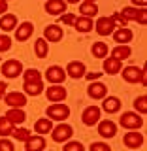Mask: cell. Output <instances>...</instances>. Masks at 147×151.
<instances>
[{
    "label": "cell",
    "mask_w": 147,
    "mask_h": 151,
    "mask_svg": "<svg viewBox=\"0 0 147 151\" xmlns=\"http://www.w3.org/2000/svg\"><path fill=\"white\" fill-rule=\"evenodd\" d=\"M45 113L51 121H66L70 117V108L64 106L62 102H53L51 106H47Z\"/></svg>",
    "instance_id": "6da1fadb"
},
{
    "label": "cell",
    "mask_w": 147,
    "mask_h": 151,
    "mask_svg": "<svg viewBox=\"0 0 147 151\" xmlns=\"http://www.w3.org/2000/svg\"><path fill=\"white\" fill-rule=\"evenodd\" d=\"M72 136H74V129L68 123L60 121V125H57V127L51 129V138H53V142H57V144H64V142H68Z\"/></svg>",
    "instance_id": "7a4b0ae2"
},
{
    "label": "cell",
    "mask_w": 147,
    "mask_h": 151,
    "mask_svg": "<svg viewBox=\"0 0 147 151\" xmlns=\"http://www.w3.org/2000/svg\"><path fill=\"white\" fill-rule=\"evenodd\" d=\"M121 127H125V129H128V130H138L143 127V117L138 115L136 111H125L121 115Z\"/></svg>",
    "instance_id": "3957f363"
},
{
    "label": "cell",
    "mask_w": 147,
    "mask_h": 151,
    "mask_svg": "<svg viewBox=\"0 0 147 151\" xmlns=\"http://www.w3.org/2000/svg\"><path fill=\"white\" fill-rule=\"evenodd\" d=\"M123 70V79L128 83H145V72L138 66H126V68H121Z\"/></svg>",
    "instance_id": "277c9868"
},
{
    "label": "cell",
    "mask_w": 147,
    "mask_h": 151,
    "mask_svg": "<svg viewBox=\"0 0 147 151\" xmlns=\"http://www.w3.org/2000/svg\"><path fill=\"white\" fill-rule=\"evenodd\" d=\"M121 15L126 19V21H138L140 25H145L147 23V12H145V8H134V6H128V8H123V12H121Z\"/></svg>",
    "instance_id": "5b68a950"
},
{
    "label": "cell",
    "mask_w": 147,
    "mask_h": 151,
    "mask_svg": "<svg viewBox=\"0 0 147 151\" xmlns=\"http://www.w3.org/2000/svg\"><path fill=\"white\" fill-rule=\"evenodd\" d=\"M21 74H23V63L21 60L9 59V60H6V63L2 64V76H6V78L13 79V78H17V76H21Z\"/></svg>",
    "instance_id": "8992f818"
},
{
    "label": "cell",
    "mask_w": 147,
    "mask_h": 151,
    "mask_svg": "<svg viewBox=\"0 0 147 151\" xmlns=\"http://www.w3.org/2000/svg\"><path fill=\"white\" fill-rule=\"evenodd\" d=\"M45 96H47L49 102H64L66 96H68V93H66V89H64L62 83H53L51 87H47Z\"/></svg>",
    "instance_id": "52a82bcc"
},
{
    "label": "cell",
    "mask_w": 147,
    "mask_h": 151,
    "mask_svg": "<svg viewBox=\"0 0 147 151\" xmlns=\"http://www.w3.org/2000/svg\"><path fill=\"white\" fill-rule=\"evenodd\" d=\"M94 28H96V32L100 36H110L117 27H115V21L111 19V15H108V17H98Z\"/></svg>",
    "instance_id": "ba28073f"
},
{
    "label": "cell",
    "mask_w": 147,
    "mask_h": 151,
    "mask_svg": "<svg viewBox=\"0 0 147 151\" xmlns=\"http://www.w3.org/2000/svg\"><path fill=\"white\" fill-rule=\"evenodd\" d=\"M4 102H6V106H9V108H23V106H27V94L19 93V91L6 93L4 94Z\"/></svg>",
    "instance_id": "9c48e42d"
},
{
    "label": "cell",
    "mask_w": 147,
    "mask_h": 151,
    "mask_svg": "<svg viewBox=\"0 0 147 151\" xmlns=\"http://www.w3.org/2000/svg\"><path fill=\"white\" fill-rule=\"evenodd\" d=\"M81 121L85 123L87 127H93L100 121V108L98 106H89L83 110V115H81Z\"/></svg>",
    "instance_id": "30bf717a"
},
{
    "label": "cell",
    "mask_w": 147,
    "mask_h": 151,
    "mask_svg": "<svg viewBox=\"0 0 147 151\" xmlns=\"http://www.w3.org/2000/svg\"><path fill=\"white\" fill-rule=\"evenodd\" d=\"M123 144H125L126 147H130V149H138V147L143 145V136H141L138 130H130V132H126V134L123 136Z\"/></svg>",
    "instance_id": "8fae6325"
},
{
    "label": "cell",
    "mask_w": 147,
    "mask_h": 151,
    "mask_svg": "<svg viewBox=\"0 0 147 151\" xmlns=\"http://www.w3.org/2000/svg\"><path fill=\"white\" fill-rule=\"evenodd\" d=\"M85 64L81 63V60H70L68 66H66V76L68 78H74V79H79L85 76Z\"/></svg>",
    "instance_id": "7c38bea8"
},
{
    "label": "cell",
    "mask_w": 147,
    "mask_h": 151,
    "mask_svg": "<svg viewBox=\"0 0 147 151\" xmlns=\"http://www.w3.org/2000/svg\"><path fill=\"white\" fill-rule=\"evenodd\" d=\"M45 78L51 83H64V79L68 76H66V70H62L60 66H49L47 72H45Z\"/></svg>",
    "instance_id": "4fadbf2b"
},
{
    "label": "cell",
    "mask_w": 147,
    "mask_h": 151,
    "mask_svg": "<svg viewBox=\"0 0 147 151\" xmlns=\"http://www.w3.org/2000/svg\"><path fill=\"white\" fill-rule=\"evenodd\" d=\"M98 134H100L102 138H113V136L117 134V125L110 119L98 121Z\"/></svg>",
    "instance_id": "5bb4252c"
},
{
    "label": "cell",
    "mask_w": 147,
    "mask_h": 151,
    "mask_svg": "<svg viewBox=\"0 0 147 151\" xmlns=\"http://www.w3.org/2000/svg\"><path fill=\"white\" fill-rule=\"evenodd\" d=\"M32 32H34V25H32L30 21H25V23H21V25L17 27V30H15V40H17V42H27L28 38L32 36Z\"/></svg>",
    "instance_id": "9a60e30c"
},
{
    "label": "cell",
    "mask_w": 147,
    "mask_h": 151,
    "mask_svg": "<svg viewBox=\"0 0 147 151\" xmlns=\"http://www.w3.org/2000/svg\"><path fill=\"white\" fill-rule=\"evenodd\" d=\"M44 38L47 42H60L64 38V30L59 25H47L44 30Z\"/></svg>",
    "instance_id": "2e32d148"
},
{
    "label": "cell",
    "mask_w": 147,
    "mask_h": 151,
    "mask_svg": "<svg viewBox=\"0 0 147 151\" xmlns=\"http://www.w3.org/2000/svg\"><path fill=\"white\" fill-rule=\"evenodd\" d=\"M87 93H89V96H91V98L98 100V98H104V96L108 94V87L96 79V81H91V85H89V89H87Z\"/></svg>",
    "instance_id": "e0dca14e"
},
{
    "label": "cell",
    "mask_w": 147,
    "mask_h": 151,
    "mask_svg": "<svg viewBox=\"0 0 147 151\" xmlns=\"http://www.w3.org/2000/svg\"><path fill=\"white\" fill-rule=\"evenodd\" d=\"M111 34H113V40H115L117 44H130L132 38H134L132 30H130V28H126V27H119V28H115Z\"/></svg>",
    "instance_id": "ac0fdd59"
},
{
    "label": "cell",
    "mask_w": 147,
    "mask_h": 151,
    "mask_svg": "<svg viewBox=\"0 0 147 151\" xmlns=\"http://www.w3.org/2000/svg\"><path fill=\"white\" fill-rule=\"evenodd\" d=\"M45 12L49 13V15H62L66 12V2L64 0H47Z\"/></svg>",
    "instance_id": "d6986e66"
},
{
    "label": "cell",
    "mask_w": 147,
    "mask_h": 151,
    "mask_svg": "<svg viewBox=\"0 0 147 151\" xmlns=\"http://www.w3.org/2000/svg\"><path fill=\"white\" fill-rule=\"evenodd\" d=\"M23 91L28 96H38V94L44 93V81L38 79V81H25L23 83Z\"/></svg>",
    "instance_id": "ffe728a7"
},
{
    "label": "cell",
    "mask_w": 147,
    "mask_h": 151,
    "mask_svg": "<svg viewBox=\"0 0 147 151\" xmlns=\"http://www.w3.org/2000/svg\"><path fill=\"white\" fill-rule=\"evenodd\" d=\"M6 117L13 123V125H23V123L27 121V113H25L23 108H9L6 111Z\"/></svg>",
    "instance_id": "44dd1931"
},
{
    "label": "cell",
    "mask_w": 147,
    "mask_h": 151,
    "mask_svg": "<svg viewBox=\"0 0 147 151\" xmlns=\"http://www.w3.org/2000/svg\"><path fill=\"white\" fill-rule=\"evenodd\" d=\"M102 110L106 111V113H117V111L121 110V100L117 96H104Z\"/></svg>",
    "instance_id": "7402d4cb"
},
{
    "label": "cell",
    "mask_w": 147,
    "mask_h": 151,
    "mask_svg": "<svg viewBox=\"0 0 147 151\" xmlns=\"http://www.w3.org/2000/svg\"><path fill=\"white\" fill-rule=\"evenodd\" d=\"M121 68H123V60H117L115 57H108V59L104 60V72L110 74V76L119 74Z\"/></svg>",
    "instance_id": "603a6c76"
},
{
    "label": "cell",
    "mask_w": 147,
    "mask_h": 151,
    "mask_svg": "<svg viewBox=\"0 0 147 151\" xmlns=\"http://www.w3.org/2000/svg\"><path fill=\"white\" fill-rule=\"evenodd\" d=\"M51 129H53V121L49 119V117H42V119H38L34 123V132L36 134H49Z\"/></svg>",
    "instance_id": "cb8c5ba5"
},
{
    "label": "cell",
    "mask_w": 147,
    "mask_h": 151,
    "mask_svg": "<svg viewBox=\"0 0 147 151\" xmlns=\"http://www.w3.org/2000/svg\"><path fill=\"white\" fill-rule=\"evenodd\" d=\"M45 147V140H44V136H30L27 142H25V149L27 151H40V149H44Z\"/></svg>",
    "instance_id": "d4e9b609"
},
{
    "label": "cell",
    "mask_w": 147,
    "mask_h": 151,
    "mask_svg": "<svg viewBox=\"0 0 147 151\" xmlns=\"http://www.w3.org/2000/svg\"><path fill=\"white\" fill-rule=\"evenodd\" d=\"M17 27V15L13 13H4L2 19H0V30L8 32V30H13Z\"/></svg>",
    "instance_id": "484cf974"
},
{
    "label": "cell",
    "mask_w": 147,
    "mask_h": 151,
    "mask_svg": "<svg viewBox=\"0 0 147 151\" xmlns=\"http://www.w3.org/2000/svg\"><path fill=\"white\" fill-rule=\"evenodd\" d=\"M130 55H132V49L126 44H119L117 47H113V51H111V57H115L117 60H126Z\"/></svg>",
    "instance_id": "4316f807"
},
{
    "label": "cell",
    "mask_w": 147,
    "mask_h": 151,
    "mask_svg": "<svg viewBox=\"0 0 147 151\" xmlns=\"http://www.w3.org/2000/svg\"><path fill=\"white\" fill-rule=\"evenodd\" d=\"M34 51H36L38 59H45V57L49 55V45H47L45 38H38V40L34 42Z\"/></svg>",
    "instance_id": "83f0119b"
},
{
    "label": "cell",
    "mask_w": 147,
    "mask_h": 151,
    "mask_svg": "<svg viewBox=\"0 0 147 151\" xmlns=\"http://www.w3.org/2000/svg\"><path fill=\"white\" fill-rule=\"evenodd\" d=\"M74 27H75V30H79V32H89V30H93V19L85 17V15L75 17Z\"/></svg>",
    "instance_id": "f1b7e54d"
},
{
    "label": "cell",
    "mask_w": 147,
    "mask_h": 151,
    "mask_svg": "<svg viewBox=\"0 0 147 151\" xmlns=\"http://www.w3.org/2000/svg\"><path fill=\"white\" fill-rule=\"evenodd\" d=\"M108 44H104V42H94L93 47H91V53L96 57V59H106L108 57Z\"/></svg>",
    "instance_id": "f546056e"
},
{
    "label": "cell",
    "mask_w": 147,
    "mask_h": 151,
    "mask_svg": "<svg viewBox=\"0 0 147 151\" xmlns=\"http://www.w3.org/2000/svg\"><path fill=\"white\" fill-rule=\"evenodd\" d=\"M79 13L85 15V17L96 15V13H98V6L94 2H81V4H79Z\"/></svg>",
    "instance_id": "4dcf8cb0"
},
{
    "label": "cell",
    "mask_w": 147,
    "mask_h": 151,
    "mask_svg": "<svg viewBox=\"0 0 147 151\" xmlns=\"http://www.w3.org/2000/svg\"><path fill=\"white\" fill-rule=\"evenodd\" d=\"M13 127H15V125H13V123L9 121L6 115L0 117V136H2V138H4V136H11Z\"/></svg>",
    "instance_id": "1f68e13d"
},
{
    "label": "cell",
    "mask_w": 147,
    "mask_h": 151,
    "mask_svg": "<svg viewBox=\"0 0 147 151\" xmlns=\"http://www.w3.org/2000/svg\"><path fill=\"white\" fill-rule=\"evenodd\" d=\"M23 79L25 81H38V79H42V74L36 68H28V70H23Z\"/></svg>",
    "instance_id": "d6a6232c"
},
{
    "label": "cell",
    "mask_w": 147,
    "mask_h": 151,
    "mask_svg": "<svg viewBox=\"0 0 147 151\" xmlns=\"http://www.w3.org/2000/svg\"><path fill=\"white\" fill-rule=\"evenodd\" d=\"M11 136H13V138H15L17 142H27V140L32 136V132L28 130V129H13Z\"/></svg>",
    "instance_id": "836d02e7"
},
{
    "label": "cell",
    "mask_w": 147,
    "mask_h": 151,
    "mask_svg": "<svg viewBox=\"0 0 147 151\" xmlns=\"http://www.w3.org/2000/svg\"><path fill=\"white\" fill-rule=\"evenodd\" d=\"M134 108H136V111H140V113L147 111V96L145 94H141V96H138L134 100Z\"/></svg>",
    "instance_id": "e575fe53"
},
{
    "label": "cell",
    "mask_w": 147,
    "mask_h": 151,
    "mask_svg": "<svg viewBox=\"0 0 147 151\" xmlns=\"http://www.w3.org/2000/svg\"><path fill=\"white\" fill-rule=\"evenodd\" d=\"M11 47V38L8 34H0V53H6Z\"/></svg>",
    "instance_id": "d590c367"
},
{
    "label": "cell",
    "mask_w": 147,
    "mask_h": 151,
    "mask_svg": "<svg viewBox=\"0 0 147 151\" xmlns=\"http://www.w3.org/2000/svg\"><path fill=\"white\" fill-rule=\"evenodd\" d=\"M85 145L81 142H64V151H83Z\"/></svg>",
    "instance_id": "8d00e7d4"
},
{
    "label": "cell",
    "mask_w": 147,
    "mask_h": 151,
    "mask_svg": "<svg viewBox=\"0 0 147 151\" xmlns=\"http://www.w3.org/2000/svg\"><path fill=\"white\" fill-rule=\"evenodd\" d=\"M59 17H60V23H62V25H74L77 15H74V13H64V15H59Z\"/></svg>",
    "instance_id": "74e56055"
},
{
    "label": "cell",
    "mask_w": 147,
    "mask_h": 151,
    "mask_svg": "<svg viewBox=\"0 0 147 151\" xmlns=\"http://www.w3.org/2000/svg\"><path fill=\"white\" fill-rule=\"evenodd\" d=\"M91 151H110V145L104 142H94V144H91Z\"/></svg>",
    "instance_id": "f35d334b"
},
{
    "label": "cell",
    "mask_w": 147,
    "mask_h": 151,
    "mask_svg": "<svg viewBox=\"0 0 147 151\" xmlns=\"http://www.w3.org/2000/svg\"><path fill=\"white\" fill-rule=\"evenodd\" d=\"M0 149H2V151H13L15 147H13V142H9V140H0Z\"/></svg>",
    "instance_id": "ab89813d"
},
{
    "label": "cell",
    "mask_w": 147,
    "mask_h": 151,
    "mask_svg": "<svg viewBox=\"0 0 147 151\" xmlns=\"http://www.w3.org/2000/svg\"><path fill=\"white\" fill-rule=\"evenodd\" d=\"M111 19H113L115 23H119V27H126V23H128L125 17L121 15V13H113V15H111Z\"/></svg>",
    "instance_id": "60d3db41"
},
{
    "label": "cell",
    "mask_w": 147,
    "mask_h": 151,
    "mask_svg": "<svg viewBox=\"0 0 147 151\" xmlns=\"http://www.w3.org/2000/svg\"><path fill=\"white\" fill-rule=\"evenodd\" d=\"M83 78H87L89 81H96L98 78H102V74H100V72H89V74L85 72V76H83Z\"/></svg>",
    "instance_id": "b9f144b4"
},
{
    "label": "cell",
    "mask_w": 147,
    "mask_h": 151,
    "mask_svg": "<svg viewBox=\"0 0 147 151\" xmlns=\"http://www.w3.org/2000/svg\"><path fill=\"white\" fill-rule=\"evenodd\" d=\"M6 91H8V83L0 79V100H2V96L6 94Z\"/></svg>",
    "instance_id": "7bdbcfd3"
},
{
    "label": "cell",
    "mask_w": 147,
    "mask_h": 151,
    "mask_svg": "<svg viewBox=\"0 0 147 151\" xmlns=\"http://www.w3.org/2000/svg\"><path fill=\"white\" fill-rule=\"evenodd\" d=\"M2 13H8V2L6 0H0V15Z\"/></svg>",
    "instance_id": "ee69618b"
},
{
    "label": "cell",
    "mask_w": 147,
    "mask_h": 151,
    "mask_svg": "<svg viewBox=\"0 0 147 151\" xmlns=\"http://www.w3.org/2000/svg\"><path fill=\"white\" fill-rule=\"evenodd\" d=\"M134 6H140V8H145V4H147V0H130Z\"/></svg>",
    "instance_id": "f6af8a7d"
},
{
    "label": "cell",
    "mask_w": 147,
    "mask_h": 151,
    "mask_svg": "<svg viewBox=\"0 0 147 151\" xmlns=\"http://www.w3.org/2000/svg\"><path fill=\"white\" fill-rule=\"evenodd\" d=\"M64 2H66V4H77L79 0H64Z\"/></svg>",
    "instance_id": "bcb514c9"
},
{
    "label": "cell",
    "mask_w": 147,
    "mask_h": 151,
    "mask_svg": "<svg viewBox=\"0 0 147 151\" xmlns=\"http://www.w3.org/2000/svg\"><path fill=\"white\" fill-rule=\"evenodd\" d=\"M83 2H94V0H83Z\"/></svg>",
    "instance_id": "7dc6e473"
},
{
    "label": "cell",
    "mask_w": 147,
    "mask_h": 151,
    "mask_svg": "<svg viewBox=\"0 0 147 151\" xmlns=\"http://www.w3.org/2000/svg\"><path fill=\"white\" fill-rule=\"evenodd\" d=\"M6 2H8V0H6Z\"/></svg>",
    "instance_id": "c3c4849f"
}]
</instances>
